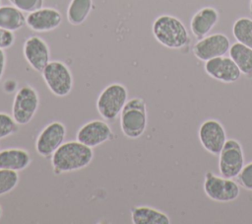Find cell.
Returning <instances> with one entry per match:
<instances>
[{"label": "cell", "instance_id": "cell-15", "mask_svg": "<svg viewBox=\"0 0 252 224\" xmlns=\"http://www.w3.org/2000/svg\"><path fill=\"white\" fill-rule=\"evenodd\" d=\"M61 13L50 7H41L33 12L28 13L26 25L33 32L46 33L57 29L62 23Z\"/></svg>", "mask_w": 252, "mask_h": 224}, {"label": "cell", "instance_id": "cell-12", "mask_svg": "<svg viewBox=\"0 0 252 224\" xmlns=\"http://www.w3.org/2000/svg\"><path fill=\"white\" fill-rule=\"evenodd\" d=\"M23 53L29 65L40 73L50 62L49 46L43 38L37 36H32L25 40Z\"/></svg>", "mask_w": 252, "mask_h": 224}, {"label": "cell", "instance_id": "cell-31", "mask_svg": "<svg viewBox=\"0 0 252 224\" xmlns=\"http://www.w3.org/2000/svg\"><path fill=\"white\" fill-rule=\"evenodd\" d=\"M0 6H1V0H0Z\"/></svg>", "mask_w": 252, "mask_h": 224}, {"label": "cell", "instance_id": "cell-16", "mask_svg": "<svg viewBox=\"0 0 252 224\" xmlns=\"http://www.w3.org/2000/svg\"><path fill=\"white\" fill-rule=\"evenodd\" d=\"M219 21V12L212 6H206L199 9L190 21V30L198 39L205 37L210 34Z\"/></svg>", "mask_w": 252, "mask_h": 224}, {"label": "cell", "instance_id": "cell-19", "mask_svg": "<svg viewBox=\"0 0 252 224\" xmlns=\"http://www.w3.org/2000/svg\"><path fill=\"white\" fill-rule=\"evenodd\" d=\"M228 54L239 68L241 74L247 78H252V48L236 41L230 44Z\"/></svg>", "mask_w": 252, "mask_h": 224}, {"label": "cell", "instance_id": "cell-29", "mask_svg": "<svg viewBox=\"0 0 252 224\" xmlns=\"http://www.w3.org/2000/svg\"><path fill=\"white\" fill-rule=\"evenodd\" d=\"M250 13L252 14V0H250Z\"/></svg>", "mask_w": 252, "mask_h": 224}, {"label": "cell", "instance_id": "cell-26", "mask_svg": "<svg viewBox=\"0 0 252 224\" xmlns=\"http://www.w3.org/2000/svg\"><path fill=\"white\" fill-rule=\"evenodd\" d=\"M10 3L24 13L33 12L43 7V0H9Z\"/></svg>", "mask_w": 252, "mask_h": 224}, {"label": "cell", "instance_id": "cell-21", "mask_svg": "<svg viewBox=\"0 0 252 224\" xmlns=\"http://www.w3.org/2000/svg\"><path fill=\"white\" fill-rule=\"evenodd\" d=\"M93 8V0H71L67 8V20L73 26L83 24Z\"/></svg>", "mask_w": 252, "mask_h": 224}, {"label": "cell", "instance_id": "cell-3", "mask_svg": "<svg viewBox=\"0 0 252 224\" xmlns=\"http://www.w3.org/2000/svg\"><path fill=\"white\" fill-rule=\"evenodd\" d=\"M147 107L141 98L128 100L120 113V127L123 134L130 139L142 136L147 128Z\"/></svg>", "mask_w": 252, "mask_h": 224}, {"label": "cell", "instance_id": "cell-24", "mask_svg": "<svg viewBox=\"0 0 252 224\" xmlns=\"http://www.w3.org/2000/svg\"><path fill=\"white\" fill-rule=\"evenodd\" d=\"M19 124L12 115L6 112H0V139L15 134L18 131Z\"/></svg>", "mask_w": 252, "mask_h": 224}, {"label": "cell", "instance_id": "cell-18", "mask_svg": "<svg viewBox=\"0 0 252 224\" xmlns=\"http://www.w3.org/2000/svg\"><path fill=\"white\" fill-rule=\"evenodd\" d=\"M134 224H170V218L161 210L150 206H135L131 209Z\"/></svg>", "mask_w": 252, "mask_h": 224}, {"label": "cell", "instance_id": "cell-27", "mask_svg": "<svg viewBox=\"0 0 252 224\" xmlns=\"http://www.w3.org/2000/svg\"><path fill=\"white\" fill-rule=\"evenodd\" d=\"M15 39L14 32L0 28V48L6 49L11 47L14 44Z\"/></svg>", "mask_w": 252, "mask_h": 224}, {"label": "cell", "instance_id": "cell-11", "mask_svg": "<svg viewBox=\"0 0 252 224\" xmlns=\"http://www.w3.org/2000/svg\"><path fill=\"white\" fill-rule=\"evenodd\" d=\"M66 126L60 121H52L41 129L36 140L35 150L41 157L51 156L64 142Z\"/></svg>", "mask_w": 252, "mask_h": 224}, {"label": "cell", "instance_id": "cell-13", "mask_svg": "<svg viewBox=\"0 0 252 224\" xmlns=\"http://www.w3.org/2000/svg\"><path fill=\"white\" fill-rule=\"evenodd\" d=\"M204 70L211 78L222 83H234L241 76V72L234 61L229 56L224 55L206 61Z\"/></svg>", "mask_w": 252, "mask_h": 224}, {"label": "cell", "instance_id": "cell-25", "mask_svg": "<svg viewBox=\"0 0 252 224\" xmlns=\"http://www.w3.org/2000/svg\"><path fill=\"white\" fill-rule=\"evenodd\" d=\"M236 180L241 187L252 191V161L244 165Z\"/></svg>", "mask_w": 252, "mask_h": 224}, {"label": "cell", "instance_id": "cell-30", "mask_svg": "<svg viewBox=\"0 0 252 224\" xmlns=\"http://www.w3.org/2000/svg\"><path fill=\"white\" fill-rule=\"evenodd\" d=\"M1 217H2V208L0 206V219H1Z\"/></svg>", "mask_w": 252, "mask_h": 224}, {"label": "cell", "instance_id": "cell-6", "mask_svg": "<svg viewBox=\"0 0 252 224\" xmlns=\"http://www.w3.org/2000/svg\"><path fill=\"white\" fill-rule=\"evenodd\" d=\"M42 79L52 94L58 97L69 95L73 89V76L69 67L62 61H50L41 72Z\"/></svg>", "mask_w": 252, "mask_h": 224}, {"label": "cell", "instance_id": "cell-4", "mask_svg": "<svg viewBox=\"0 0 252 224\" xmlns=\"http://www.w3.org/2000/svg\"><path fill=\"white\" fill-rule=\"evenodd\" d=\"M127 101L126 87L120 83H112L106 86L97 97L96 110L102 118L113 120L120 115Z\"/></svg>", "mask_w": 252, "mask_h": 224}, {"label": "cell", "instance_id": "cell-10", "mask_svg": "<svg viewBox=\"0 0 252 224\" xmlns=\"http://www.w3.org/2000/svg\"><path fill=\"white\" fill-rule=\"evenodd\" d=\"M229 47V38L224 34L216 33L200 38L194 44L192 51L197 59L206 62L212 58L224 55L228 52Z\"/></svg>", "mask_w": 252, "mask_h": 224}, {"label": "cell", "instance_id": "cell-1", "mask_svg": "<svg viewBox=\"0 0 252 224\" xmlns=\"http://www.w3.org/2000/svg\"><path fill=\"white\" fill-rule=\"evenodd\" d=\"M93 157V148L78 140L67 141L51 155V165L55 174L75 172L89 166Z\"/></svg>", "mask_w": 252, "mask_h": 224}, {"label": "cell", "instance_id": "cell-8", "mask_svg": "<svg viewBox=\"0 0 252 224\" xmlns=\"http://www.w3.org/2000/svg\"><path fill=\"white\" fill-rule=\"evenodd\" d=\"M245 165L241 143L233 138L225 141L219 154V171L225 178L235 179Z\"/></svg>", "mask_w": 252, "mask_h": 224}, {"label": "cell", "instance_id": "cell-17", "mask_svg": "<svg viewBox=\"0 0 252 224\" xmlns=\"http://www.w3.org/2000/svg\"><path fill=\"white\" fill-rule=\"evenodd\" d=\"M30 153L23 148H6L0 151V169L20 172L31 164Z\"/></svg>", "mask_w": 252, "mask_h": 224}, {"label": "cell", "instance_id": "cell-20", "mask_svg": "<svg viewBox=\"0 0 252 224\" xmlns=\"http://www.w3.org/2000/svg\"><path fill=\"white\" fill-rule=\"evenodd\" d=\"M26 18L24 12L12 4L0 6V28L2 29L16 32L26 25Z\"/></svg>", "mask_w": 252, "mask_h": 224}, {"label": "cell", "instance_id": "cell-14", "mask_svg": "<svg viewBox=\"0 0 252 224\" xmlns=\"http://www.w3.org/2000/svg\"><path fill=\"white\" fill-rule=\"evenodd\" d=\"M113 137L110 126L102 120L94 119L85 123L77 132L76 140L94 148Z\"/></svg>", "mask_w": 252, "mask_h": 224}, {"label": "cell", "instance_id": "cell-28", "mask_svg": "<svg viewBox=\"0 0 252 224\" xmlns=\"http://www.w3.org/2000/svg\"><path fill=\"white\" fill-rule=\"evenodd\" d=\"M5 66H6V54L4 49L0 48V81L4 75Z\"/></svg>", "mask_w": 252, "mask_h": 224}, {"label": "cell", "instance_id": "cell-2", "mask_svg": "<svg viewBox=\"0 0 252 224\" xmlns=\"http://www.w3.org/2000/svg\"><path fill=\"white\" fill-rule=\"evenodd\" d=\"M155 38L170 49H180L188 44L190 37L185 25L178 18L163 14L156 18L152 26Z\"/></svg>", "mask_w": 252, "mask_h": 224}, {"label": "cell", "instance_id": "cell-7", "mask_svg": "<svg viewBox=\"0 0 252 224\" xmlns=\"http://www.w3.org/2000/svg\"><path fill=\"white\" fill-rule=\"evenodd\" d=\"M39 107V96L30 85L21 87L15 94L12 104V116L19 125L28 124Z\"/></svg>", "mask_w": 252, "mask_h": 224}, {"label": "cell", "instance_id": "cell-9", "mask_svg": "<svg viewBox=\"0 0 252 224\" xmlns=\"http://www.w3.org/2000/svg\"><path fill=\"white\" fill-rule=\"evenodd\" d=\"M198 138L203 148L213 155H219L227 140L222 123L214 118L206 119L200 124Z\"/></svg>", "mask_w": 252, "mask_h": 224}, {"label": "cell", "instance_id": "cell-22", "mask_svg": "<svg viewBox=\"0 0 252 224\" xmlns=\"http://www.w3.org/2000/svg\"><path fill=\"white\" fill-rule=\"evenodd\" d=\"M232 34L236 41L252 48V19L240 17L233 23Z\"/></svg>", "mask_w": 252, "mask_h": 224}, {"label": "cell", "instance_id": "cell-23", "mask_svg": "<svg viewBox=\"0 0 252 224\" xmlns=\"http://www.w3.org/2000/svg\"><path fill=\"white\" fill-rule=\"evenodd\" d=\"M19 181L18 172L0 169V196L11 192L18 186Z\"/></svg>", "mask_w": 252, "mask_h": 224}, {"label": "cell", "instance_id": "cell-5", "mask_svg": "<svg viewBox=\"0 0 252 224\" xmlns=\"http://www.w3.org/2000/svg\"><path fill=\"white\" fill-rule=\"evenodd\" d=\"M203 188L210 199L222 203L234 201L240 194V186L237 182L210 171L204 176Z\"/></svg>", "mask_w": 252, "mask_h": 224}]
</instances>
